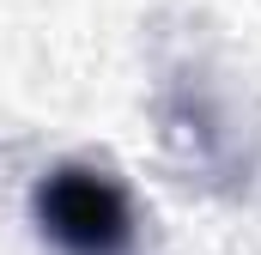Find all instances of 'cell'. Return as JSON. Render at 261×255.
<instances>
[{
  "label": "cell",
  "instance_id": "6da1fadb",
  "mask_svg": "<svg viewBox=\"0 0 261 255\" xmlns=\"http://www.w3.org/2000/svg\"><path fill=\"white\" fill-rule=\"evenodd\" d=\"M37 219L67 255H122L134 243V213L128 194L97 170L67 164L37 189Z\"/></svg>",
  "mask_w": 261,
  "mask_h": 255
}]
</instances>
